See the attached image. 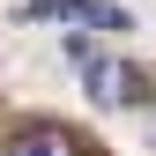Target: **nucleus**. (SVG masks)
<instances>
[{"instance_id":"nucleus-4","label":"nucleus","mask_w":156,"mask_h":156,"mask_svg":"<svg viewBox=\"0 0 156 156\" xmlns=\"http://www.w3.org/2000/svg\"><path fill=\"white\" fill-rule=\"evenodd\" d=\"M89 30H134V15L112 8V0H89Z\"/></svg>"},{"instance_id":"nucleus-2","label":"nucleus","mask_w":156,"mask_h":156,"mask_svg":"<svg viewBox=\"0 0 156 156\" xmlns=\"http://www.w3.org/2000/svg\"><path fill=\"white\" fill-rule=\"evenodd\" d=\"M0 156H89V141H82L74 126H60V119H30V126L8 134Z\"/></svg>"},{"instance_id":"nucleus-1","label":"nucleus","mask_w":156,"mask_h":156,"mask_svg":"<svg viewBox=\"0 0 156 156\" xmlns=\"http://www.w3.org/2000/svg\"><path fill=\"white\" fill-rule=\"evenodd\" d=\"M82 82H89L97 104H149V97H156V82H149L141 67H119V60H104V52L82 60Z\"/></svg>"},{"instance_id":"nucleus-3","label":"nucleus","mask_w":156,"mask_h":156,"mask_svg":"<svg viewBox=\"0 0 156 156\" xmlns=\"http://www.w3.org/2000/svg\"><path fill=\"white\" fill-rule=\"evenodd\" d=\"M30 23H89V0H30Z\"/></svg>"}]
</instances>
